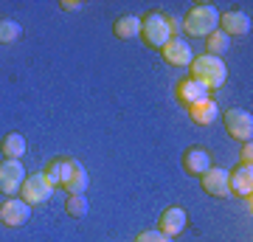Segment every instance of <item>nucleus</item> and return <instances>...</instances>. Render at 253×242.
Returning <instances> with one entry per match:
<instances>
[{
  "mask_svg": "<svg viewBox=\"0 0 253 242\" xmlns=\"http://www.w3.org/2000/svg\"><path fill=\"white\" fill-rule=\"evenodd\" d=\"M231 51V37H225L222 31H214V34L206 37V54L208 56H217V59H222V56Z\"/></svg>",
  "mask_w": 253,
  "mask_h": 242,
  "instance_id": "19",
  "label": "nucleus"
},
{
  "mask_svg": "<svg viewBox=\"0 0 253 242\" xmlns=\"http://www.w3.org/2000/svg\"><path fill=\"white\" fill-rule=\"evenodd\" d=\"M225 130L231 138H236V141H251V135H253V116L248 113V110H225Z\"/></svg>",
  "mask_w": 253,
  "mask_h": 242,
  "instance_id": "6",
  "label": "nucleus"
},
{
  "mask_svg": "<svg viewBox=\"0 0 253 242\" xmlns=\"http://www.w3.org/2000/svg\"><path fill=\"white\" fill-rule=\"evenodd\" d=\"M161 56L166 65H172V68H189V62L194 59V54H191V45L186 43V40H180V37H172L169 43L161 48Z\"/></svg>",
  "mask_w": 253,
  "mask_h": 242,
  "instance_id": "8",
  "label": "nucleus"
},
{
  "mask_svg": "<svg viewBox=\"0 0 253 242\" xmlns=\"http://www.w3.org/2000/svg\"><path fill=\"white\" fill-rule=\"evenodd\" d=\"M183 31L189 37H197V40H206L208 34H214L219 28V11L211 6V3H194L186 17H183Z\"/></svg>",
  "mask_w": 253,
  "mask_h": 242,
  "instance_id": "2",
  "label": "nucleus"
},
{
  "mask_svg": "<svg viewBox=\"0 0 253 242\" xmlns=\"http://www.w3.org/2000/svg\"><path fill=\"white\" fill-rule=\"evenodd\" d=\"M31 220V206L23 203L20 197H9L0 203V223L9 228H23Z\"/></svg>",
  "mask_w": 253,
  "mask_h": 242,
  "instance_id": "7",
  "label": "nucleus"
},
{
  "mask_svg": "<svg viewBox=\"0 0 253 242\" xmlns=\"http://www.w3.org/2000/svg\"><path fill=\"white\" fill-rule=\"evenodd\" d=\"M65 163H68V158H54V161H48V166L42 169V175L48 178V183L51 186H62V175H65Z\"/></svg>",
  "mask_w": 253,
  "mask_h": 242,
  "instance_id": "22",
  "label": "nucleus"
},
{
  "mask_svg": "<svg viewBox=\"0 0 253 242\" xmlns=\"http://www.w3.org/2000/svg\"><path fill=\"white\" fill-rule=\"evenodd\" d=\"M211 166H214V161H211V152H208L206 146H189L183 152V169L191 178H203Z\"/></svg>",
  "mask_w": 253,
  "mask_h": 242,
  "instance_id": "9",
  "label": "nucleus"
},
{
  "mask_svg": "<svg viewBox=\"0 0 253 242\" xmlns=\"http://www.w3.org/2000/svg\"><path fill=\"white\" fill-rule=\"evenodd\" d=\"M135 242H172V237H166V234L158 231V228H149V231H141V234H138Z\"/></svg>",
  "mask_w": 253,
  "mask_h": 242,
  "instance_id": "23",
  "label": "nucleus"
},
{
  "mask_svg": "<svg viewBox=\"0 0 253 242\" xmlns=\"http://www.w3.org/2000/svg\"><path fill=\"white\" fill-rule=\"evenodd\" d=\"M200 180H203V192L211 194V197L222 200V197L231 194V189H228V172L219 169V166H211V169H208Z\"/></svg>",
  "mask_w": 253,
  "mask_h": 242,
  "instance_id": "13",
  "label": "nucleus"
},
{
  "mask_svg": "<svg viewBox=\"0 0 253 242\" xmlns=\"http://www.w3.org/2000/svg\"><path fill=\"white\" fill-rule=\"evenodd\" d=\"M113 34L118 40H135V37H141V17H135V14H121L113 23Z\"/></svg>",
  "mask_w": 253,
  "mask_h": 242,
  "instance_id": "18",
  "label": "nucleus"
},
{
  "mask_svg": "<svg viewBox=\"0 0 253 242\" xmlns=\"http://www.w3.org/2000/svg\"><path fill=\"white\" fill-rule=\"evenodd\" d=\"M189 79L200 82L208 90H217L228 82V65L222 59H217V56L200 54L189 62Z\"/></svg>",
  "mask_w": 253,
  "mask_h": 242,
  "instance_id": "1",
  "label": "nucleus"
},
{
  "mask_svg": "<svg viewBox=\"0 0 253 242\" xmlns=\"http://www.w3.org/2000/svg\"><path fill=\"white\" fill-rule=\"evenodd\" d=\"M20 194H23V203L28 206H40V203H48L54 197V186L48 183V178L42 172H34V175H26L23 186H20Z\"/></svg>",
  "mask_w": 253,
  "mask_h": 242,
  "instance_id": "4",
  "label": "nucleus"
},
{
  "mask_svg": "<svg viewBox=\"0 0 253 242\" xmlns=\"http://www.w3.org/2000/svg\"><path fill=\"white\" fill-rule=\"evenodd\" d=\"M26 149H28V144L20 133H6L3 141H0V152H3V158H9V161H20L26 155Z\"/></svg>",
  "mask_w": 253,
  "mask_h": 242,
  "instance_id": "17",
  "label": "nucleus"
},
{
  "mask_svg": "<svg viewBox=\"0 0 253 242\" xmlns=\"http://www.w3.org/2000/svg\"><path fill=\"white\" fill-rule=\"evenodd\" d=\"M239 166H253V144L245 141L239 149Z\"/></svg>",
  "mask_w": 253,
  "mask_h": 242,
  "instance_id": "24",
  "label": "nucleus"
},
{
  "mask_svg": "<svg viewBox=\"0 0 253 242\" xmlns=\"http://www.w3.org/2000/svg\"><path fill=\"white\" fill-rule=\"evenodd\" d=\"M59 9H62V11H79L82 3H79V0H62V3H59Z\"/></svg>",
  "mask_w": 253,
  "mask_h": 242,
  "instance_id": "25",
  "label": "nucleus"
},
{
  "mask_svg": "<svg viewBox=\"0 0 253 242\" xmlns=\"http://www.w3.org/2000/svg\"><path fill=\"white\" fill-rule=\"evenodd\" d=\"M228 189L231 194L242 197L251 203L253 197V166H236L234 172H228Z\"/></svg>",
  "mask_w": 253,
  "mask_h": 242,
  "instance_id": "11",
  "label": "nucleus"
},
{
  "mask_svg": "<svg viewBox=\"0 0 253 242\" xmlns=\"http://www.w3.org/2000/svg\"><path fill=\"white\" fill-rule=\"evenodd\" d=\"M62 189L68 194H84V189H87V172H84V166L79 161H73V158H68V163H65Z\"/></svg>",
  "mask_w": 253,
  "mask_h": 242,
  "instance_id": "12",
  "label": "nucleus"
},
{
  "mask_svg": "<svg viewBox=\"0 0 253 242\" xmlns=\"http://www.w3.org/2000/svg\"><path fill=\"white\" fill-rule=\"evenodd\" d=\"M174 85H177V88H174V96H177V101H180L183 107H191V104L208 99V88H203V85L194 82V79H177Z\"/></svg>",
  "mask_w": 253,
  "mask_h": 242,
  "instance_id": "15",
  "label": "nucleus"
},
{
  "mask_svg": "<svg viewBox=\"0 0 253 242\" xmlns=\"http://www.w3.org/2000/svg\"><path fill=\"white\" fill-rule=\"evenodd\" d=\"M186 225H189V214H186V208L180 206H169L166 211L161 214V223H158V231H163L166 237H180L186 231Z\"/></svg>",
  "mask_w": 253,
  "mask_h": 242,
  "instance_id": "10",
  "label": "nucleus"
},
{
  "mask_svg": "<svg viewBox=\"0 0 253 242\" xmlns=\"http://www.w3.org/2000/svg\"><path fill=\"white\" fill-rule=\"evenodd\" d=\"M141 40H144L146 48L161 51L163 45L172 40V31H169V17H166L163 11H149L146 17H141Z\"/></svg>",
  "mask_w": 253,
  "mask_h": 242,
  "instance_id": "3",
  "label": "nucleus"
},
{
  "mask_svg": "<svg viewBox=\"0 0 253 242\" xmlns=\"http://www.w3.org/2000/svg\"><path fill=\"white\" fill-rule=\"evenodd\" d=\"M251 28H253V23L245 11H225V14H219V31L225 37H242Z\"/></svg>",
  "mask_w": 253,
  "mask_h": 242,
  "instance_id": "14",
  "label": "nucleus"
},
{
  "mask_svg": "<svg viewBox=\"0 0 253 242\" xmlns=\"http://www.w3.org/2000/svg\"><path fill=\"white\" fill-rule=\"evenodd\" d=\"M87 197L84 194H68L65 197V214L73 217V220H82V217L87 214Z\"/></svg>",
  "mask_w": 253,
  "mask_h": 242,
  "instance_id": "21",
  "label": "nucleus"
},
{
  "mask_svg": "<svg viewBox=\"0 0 253 242\" xmlns=\"http://www.w3.org/2000/svg\"><path fill=\"white\" fill-rule=\"evenodd\" d=\"M20 34H23V26H20L14 17H0V45H11L17 43Z\"/></svg>",
  "mask_w": 253,
  "mask_h": 242,
  "instance_id": "20",
  "label": "nucleus"
},
{
  "mask_svg": "<svg viewBox=\"0 0 253 242\" xmlns=\"http://www.w3.org/2000/svg\"><path fill=\"white\" fill-rule=\"evenodd\" d=\"M186 110H189V118L197 127H208V124H214V121L219 118V104L211 99V96L203 99V101H197V104H191V107H186Z\"/></svg>",
  "mask_w": 253,
  "mask_h": 242,
  "instance_id": "16",
  "label": "nucleus"
},
{
  "mask_svg": "<svg viewBox=\"0 0 253 242\" xmlns=\"http://www.w3.org/2000/svg\"><path fill=\"white\" fill-rule=\"evenodd\" d=\"M23 180H26V169H23V163L20 161H9V158H3L0 161V194H6V197H14L23 186Z\"/></svg>",
  "mask_w": 253,
  "mask_h": 242,
  "instance_id": "5",
  "label": "nucleus"
}]
</instances>
